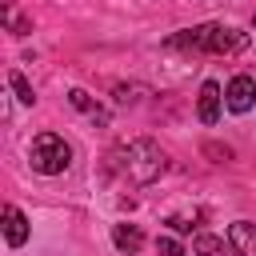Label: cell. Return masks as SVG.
<instances>
[{
  "label": "cell",
  "mask_w": 256,
  "mask_h": 256,
  "mask_svg": "<svg viewBox=\"0 0 256 256\" xmlns=\"http://www.w3.org/2000/svg\"><path fill=\"white\" fill-rule=\"evenodd\" d=\"M8 84H12V92H16L20 104H36V92H32V84H28L20 72H8Z\"/></svg>",
  "instance_id": "11"
},
{
  "label": "cell",
  "mask_w": 256,
  "mask_h": 256,
  "mask_svg": "<svg viewBox=\"0 0 256 256\" xmlns=\"http://www.w3.org/2000/svg\"><path fill=\"white\" fill-rule=\"evenodd\" d=\"M252 24H256V20H252Z\"/></svg>",
  "instance_id": "15"
},
{
  "label": "cell",
  "mask_w": 256,
  "mask_h": 256,
  "mask_svg": "<svg viewBox=\"0 0 256 256\" xmlns=\"http://www.w3.org/2000/svg\"><path fill=\"white\" fill-rule=\"evenodd\" d=\"M192 252H196V256H236L232 244H224L220 236H208V232H200V236L192 240Z\"/></svg>",
  "instance_id": "9"
},
{
  "label": "cell",
  "mask_w": 256,
  "mask_h": 256,
  "mask_svg": "<svg viewBox=\"0 0 256 256\" xmlns=\"http://www.w3.org/2000/svg\"><path fill=\"white\" fill-rule=\"evenodd\" d=\"M196 112H200L204 124H216V120H220V84H216V80H208V84L200 88V108H196Z\"/></svg>",
  "instance_id": "7"
},
{
  "label": "cell",
  "mask_w": 256,
  "mask_h": 256,
  "mask_svg": "<svg viewBox=\"0 0 256 256\" xmlns=\"http://www.w3.org/2000/svg\"><path fill=\"white\" fill-rule=\"evenodd\" d=\"M28 160H32L36 172L56 176V172H64V168L72 164V148H68L64 136H56V132H40V136L32 140V148H28Z\"/></svg>",
  "instance_id": "3"
},
{
  "label": "cell",
  "mask_w": 256,
  "mask_h": 256,
  "mask_svg": "<svg viewBox=\"0 0 256 256\" xmlns=\"http://www.w3.org/2000/svg\"><path fill=\"white\" fill-rule=\"evenodd\" d=\"M204 152H208V156H224V160H228V156H232V152H228V148H216V144H208V148H204Z\"/></svg>",
  "instance_id": "14"
},
{
  "label": "cell",
  "mask_w": 256,
  "mask_h": 256,
  "mask_svg": "<svg viewBox=\"0 0 256 256\" xmlns=\"http://www.w3.org/2000/svg\"><path fill=\"white\" fill-rule=\"evenodd\" d=\"M228 244L236 256H256V224L252 220H236L228 228Z\"/></svg>",
  "instance_id": "5"
},
{
  "label": "cell",
  "mask_w": 256,
  "mask_h": 256,
  "mask_svg": "<svg viewBox=\"0 0 256 256\" xmlns=\"http://www.w3.org/2000/svg\"><path fill=\"white\" fill-rule=\"evenodd\" d=\"M68 100H72V108H80V112H88L92 120H108V116H104V108H100V104H96V100H92L88 92H80V88H72V92H68Z\"/></svg>",
  "instance_id": "10"
},
{
  "label": "cell",
  "mask_w": 256,
  "mask_h": 256,
  "mask_svg": "<svg viewBox=\"0 0 256 256\" xmlns=\"http://www.w3.org/2000/svg\"><path fill=\"white\" fill-rule=\"evenodd\" d=\"M4 240L12 244V248H20L24 240H28V220H24V212L20 208H4Z\"/></svg>",
  "instance_id": "6"
},
{
  "label": "cell",
  "mask_w": 256,
  "mask_h": 256,
  "mask_svg": "<svg viewBox=\"0 0 256 256\" xmlns=\"http://www.w3.org/2000/svg\"><path fill=\"white\" fill-rule=\"evenodd\" d=\"M112 240H116V248L128 252V256H136V252L144 248V232H140L136 224H116V228H112Z\"/></svg>",
  "instance_id": "8"
},
{
  "label": "cell",
  "mask_w": 256,
  "mask_h": 256,
  "mask_svg": "<svg viewBox=\"0 0 256 256\" xmlns=\"http://www.w3.org/2000/svg\"><path fill=\"white\" fill-rule=\"evenodd\" d=\"M168 44H172V48H192V52H216V56H228V52H240L248 40H244V32H236V28H224V24H200V28H192V32L172 36Z\"/></svg>",
  "instance_id": "2"
},
{
  "label": "cell",
  "mask_w": 256,
  "mask_h": 256,
  "mask_svg": "<svg viewBox=\"0 0 256 256\" xmlns=\"http://www.w3.org/2000/svg\"><path fill=\"white\" fill-rule=\"evenodd\" d=\"M224 104L232 108V112H248L252 104H256V80L252 76H232V84L224 88Z\"/></svg>",
  "instance_id": "4"
},
{
  "label": "cell",
  "mask_w": 256,
  "mask_h": 256,
  "mask_svg": "<svg viewBox=\"0 0 256 256\" xmlns=\"http://www.w3.org/2000/svg\"><path fill=\"white\" fill-rule=\"evenodd\" d=\"M200 224V212H176V216H168V228H176V232H192Z\"/></svg>",
  "instance_id": "12"
},
{
  "label": "cell",
  "mask_w": 256,
  "mask_h": 256,
  "mask_svg": "<svg viewBox=\"0 0 256 256\" xmlns=\"http://www.w3.org/2000/svg\"><path fill=\"white\" fill-rule=\"evenodd\" d=\"M112 168L128 180V184H152L160 180V172L168 168V156L160 152L156 140H128L112 152Z\"/></svg>",
  "instance_id": "1"
},
{
  "label": "cell",
  "mask_w": 256,
  "mask_h": 256,
  "mask_svg": "<svg viewBox=\"0 0 256 256\" xmlns=\"http://www.w3.org/2000/svg\"><path fill=\"white\" fill-rule=\"evenodd\" d=\"M156 252H160V256H184V248H180V244H176L172 236H164V240H156Z\"/></svg>",
  "instance_id": "13"
}]
</instances>
